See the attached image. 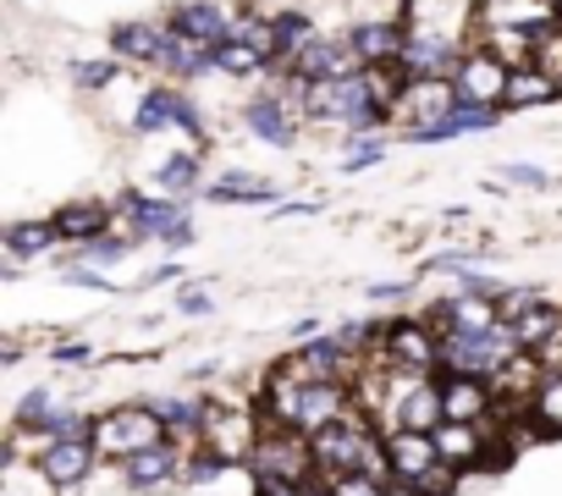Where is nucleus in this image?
Masks as SVG:
<instances>
[{
  "label": "nucleus",
  "mask_w": 562,
  "mask_h": 496,
  "mask_svg": "<svg viewBox=\"0 0 562 496\" xmlns=\"http://www.w3.org/2000/svg\"><path fill=\"white\" fill-rule=\"evenodd\" d=\"M386 353L408 375H436V364H441V331L430 320H392L386 326Z\"/></svg>",
  "instance_id": "nucleus-8"
},
{
  "label": "nucleus",
  "mask_w": 562,
  "mask_h": 496,
  "mask_svg": "<svg viewBox=\"0 0 562 496\" xmlns=\"http://www.w3.org/2000/svg\"><path fill=\"white\" fill-rule=\"evenodd\" d=\"M56 408H61L56 392H50V386H34V392L18 403V425H23V430H45V425L56 419Z\"/></svg>",
  "instance_id": "nucleus-33"
},
{
  "label": "nucleus",
  "mask_w": 562,
  "mask_h": 496,
  "mask_svg": "<svg viewBox=\"0 0 562 496\" xmlns=\"http://www.w3.org/2000/svg\"><path fill=\"white\" fill-rule=\"evenodd\" d=\"M182 469H188V452H182L177 441H160V447H144V452H133V458L122 463V480H127L133 491H155V485L177 480Z\"/></svg>",
  "instance_id": "nucleus-15"
},
{
  "label": "nucleus",
  "mask_w": 562,
  "mask_h": 496,
  "mask_svg": "<svg viewBox=\"0 0 562 496\" xmlns=\"http://www.w3.org/2000/svg\"><path fill=\"white\" fill-rule=\"evenodd\" d=\"M386 496H425V491H419L414 480H392V485H386Z\"/></svg>",
  "instance_id": "nucleus-45"
},
{
  "label": "nucleus",
  "mask_w": 562,
  "mask_h": 496,
  "mask_svg": "<svg viewBox=\"0 0 562 496\" xmlns=\"http://www.w3.org/2000/svg\"><path fill=\"white\" fill-rule=\"evenodd\" d=\"M94 463H100L94 441H56V447H45V452H40V474H45L56 491L83 485V480L94 474Z\"/></svg>",
  "instance_id": "nucleus-14"
},
{
  "label": "nucleus",
  "mask_w": 562,
  "mask_h": 496,
  "mask_svg": "<svg viewBox=\"0 0 562 496\" xmlns=\"http://www.w3.org/2000/svg\"><path fill=\"white\" fill-rule=\"evenodd\" d=\"M353 50L364 56V67H397L408 50V29L386 23V18H359L353 23Z\"/></svg>",
  "instance_id": "nucleus-12"
},
{
  "label": "nucleus",
  "mask_w": 562,
  "mask_h": 496,
  "mask_svg": "<svg viewBox=\"0 0 562 496\" xmlns=\"http://www.w3.org/2000/svg\"><path fill=\"white\" fill-rule=\"evenodd\" d=\"M259 67H270V61L254 45H243V40H232V45L215 50V72H226V78H254Z\"/></svg>",
  "instance_id": "nucleus-31"
},
{
  "label": "nucleus",
  "mask_w": 562,
  "mask_h": 496,
  "mask_svg": "<svg viewBox=\"0 0 562 496\" xmlns=\"http://www.w3.org/2000/svg\"><path fill=\"white\" fill-rule=\"evenodd\" d=\"M160 67H166V72H177V78H199V72H210V67H215V50L171 29V34H166V50H160Z\"/></svg>",
  "instance_id": "nucleus-21"
},
{
  "label": "nucleus",
  "mask_w": 562,
  "mask_h": 496,
  "mask_svg": "<svg viewBox=\"0 0 562 496\" xmlns=\"http://www.w3.org/2000/svg\"><path fill=\"white\" fill-rule=\"evenodd\" d=\"M507 78H513V67H502L485 45H469V50L458 56V67H452V89H458L463 105H496V111H502Z\"/></svg>",
  "instance_id": "nucleus-6"
},
{
  "label": "nucleus",
  "mask_w": 562,
  "mask_h": 496,
  "mask_svg": "<svg viewBox=\"0 0 562 496\" xmlns=\"http://www.w3.org/2000/svg\"><path fill=\"white\" fill-rule=\"evenodd\" d=\"M502 177H507V182H518V188H546V182H551L540 166H507Z\"/></svg>",
  "instance_id": "nucleus-41"
},
{
  "label": "nucleus",
  "mask_w": 562,
  "mask_h": 496,
  "mask_svg": "<svg viewBox=\"0 0 562 496\" xmlns=\"http://www.w3.org/2000/svg\"><path fill=\"white\" fill-rule=\"evenodd\" d=\"M474 45H485L502 67H535V34H524V29H480V40Z\"/></svg>",
  "instance_id": "nucleus-22"
},
{
  "label": "nucleus",
  "mask_w": 562,
  "mask_h": 496,
  "mask_svg": "<svg viewBox=\"0 0 562 496\" xmlns=\"http://www.w3.org/2000/svg\"><path fill=\"white\" fill-rule=\"evenodd\" d=\"M491 430H496V414H491L485 425H458V419H447V425L436 430L441 463H452L458 474H463V469H474L480 458H491Z\"/></svg>",
  "instance_id": "nucleus-13"
},
{
  "label": "nucleus",
  "mask_w": 562,
  "mask_h": 496,
  "mask_svg": "<svg viewBox=\"0 0 562 496\" xmlns=\"http://www.w3.org/2000/svg\"><path fill=\"white\" fill-rule=\"evenodd\" d=\"M535 67H540L551 83H562V23L546 29V34L535 40Z\"/></svg>",
  "instance_id": "nucleus-36"
},
{
  "label": "nucleus",
  "mask_w": 562,
  "mask_h": 496,
  "mask_svg": "<svg viewBox=\"0 0 562 496\" xmlns=\"http://www.w3.org/2000/svg\"><path fill=\"white\" fill-rule=\"evenodd\" d=\"M237 12L232 7H221V0H188V7H177V18H171V29L177 34H188V40H199V45H210V50H221V45H232L237 40Z\"/></svg>",
  "instance_id": "nucleus-9"
},
{
  "label": "nucleus",
  "mask_w": 562,
  "mask_h": 496,
  "mask_svg": "<svg viewBox=\"0 0 562 496\" xmlns=\"http://www.w3.org/2000/svg\"><path fill=\"white\" fill-rule=\"evenodd\" d=\"M562 89L540 72V67H518L513 78H507V100L502 105H513V111H529V105H546V100H557Z\"/></svg>",
  "instance_id": "nucleus-25"
},
{
  "label": "nucleus",
  "mask_w": 562,
  "mask_h": 496,
  "mask_svg": "<svg viewBox=\"0 0 562 496\" xmlns=\"http://www.w3.org/2000/svg\"><path fill=\"white\" fill-rule=\"evenodd\" d=\"M557 23H562L557 0H485L480 7V29H524V34L540 40Z\"/></svg>",
  "instance_id": "nucleus-10"
},
{
  "label": "nucleus",
  "mask_w": 562,
  "mask_h": 496,
  "mask_svg": "<svg viewBox=\"0 0 562 496\" xmlns=\"http://www.w3.org/2000/svg\"><path fill=\"white\" fill-rule=\"evenodd\" d=\"M557 12H562V0H557Z\"/></svg>",
  "instance_id": "nucleus-47"
},
{
  "label": "nucleus",
  "mask_w": 562,
  "mask_h": 496,
  "mask_svg": "<svg viewBox=\"0 0 562 496\" xmlns=\"http://www.w3.org/2000/svg\"><path fill=\"white\" fill-rule=\"evenodd\" d=\"M381 436V425L364 414V408H353L348 419H337V425H326L321 436H310L315 441V463H321V480H337V474H359L364 469V452H370V441Z\"/></svg>",
  "instance_id": "nucleus-1"
},
{
  "label": "nucleus",
  "mask_w": 562,
  "mask_h": 496,
  "mask_svg": "<svg viewBox=\"0 0 562 496\" xmlns=\"http://www.w3.org/2000/svg\"><path fill=\"white\" fill-rule=\"evenodd\" d=\"M381 155H386V149H381V138H359V144L348 149V160H342V166H348V171H359V166H375Z\"/></svg>",
  "instance_id": "nucleus-40"
},
{
  "label": "nucleus",
  "mask_w": 562,
  "mask_h": 496,
  "mask_svg": "<svg viewBox=\"0 0 562 496\" xmlns=\"http://www.w3.org/2000/svg\"><path fill=\"white\" fill-rule=\"evenodd\" d=\"M210 199H221V204H270L276 188L265 177H254V171H221L210 182Z\"/></svg>",
  "instance_id": "nucleus-23"
},
{
  "label": "nucleus",
  "mask_w": 562,
  "mask_h": 496,
  "mask_svg": "<svg viewBox=\"0 0 562 496\" xmlns=\"http://www.w3.org/2000/svg\"><path fill=\"white\" fill-rule=\"evenodd\" d=\"M414 485H419L425 496H452V491H458V469H452V463H436V469L419 474Z\"/></svg>",
  "instance_id": "nucleus-38"
},
{
  "label": "nucleus",
  "mask_w": 562,
  "mask_h": 496,
  "mask_svg": "<svg viewBox=\"0 0 562 496\" xmlns=\"http://www.w3.org/2000/svg\"><path fill=\"white\" fill-rule=\"evenodd\" d=\"M243 122L265 138V144H276V149H288L293 138H299V116L288 111V105H281L276 94H265V100H254L248 111H243Z\"/></svg>",
  "instance_id": "nucleus-19"
},
{
  "label": "nucleus",
  "mask_w": 562,
  "mask_h": 496,
  "mask_svg": "<svg viewBox=\"0 0 562 496\" xmlns=\"http://www.w3.org/2000/svg\"><path fill=\"white\" fill-rule=\"evenodd\" d=\"M166 34H171V23H166V29H160V23H122V29H116V56H122V61H149V67H160Z\"/></svg>",
  "instance_id": "nucleus-20"
},
{
  "label": "nucleus",
  "mask_w": 562,
  "mask_h": 496,
  "mask_svg": "<svg viewBox=\"0 0 562 496\" xmlns=\"http://www.w3.org/2000/svg\"><path fill=\"white\" fill-rule=\"evenodd\" d=\"M507 331H513V342H518L524 353H540V348H546V342H551V337L562 331V309H557V304L546 298L540 309H529V315H524V320H513Z\"/></svg>",
  "instance_id": "nucleus-24"
},
{
  "label": "nucleus",
  "mask_w": 562,
  "mask_h": 496,
  "mask_svg": "<svg viewBox=\"0 0 562 496\" xmlns=\"http://www.w3.org/2000/svg\"><path fill=\"white\" fill-rule=\"evenodd\" d=\"M56 359H61V364H83L89 348H83V342H67V348H56Z\"/></svg>",
  "instance_id": "nucleus-43"
},
{
  "label": "nucleus",
  "mask_w": 562,
  "mask_h": 496,
  "mask_svg": "<svg viewBox=\"0 0 562 496\" xmlns=\"http://www.w3.org/2000/svg\"><path fill=\"white\" fill-rule=\"evenodd\" d=\"M248 469H254V480H299V485L321 480L315 441L299 436V430H281V425H265V441L254 447Z\"/></svg>",
  "instance_id": "nucleus-2"
},
{
  "label": "nucleus",
  "mask_w": 562,
  "mask_h": 496,
  "mask_svg": "<svg viewBox=\"0 0 562 496\" xmlns=\"http://www.w3.org/2000/svg\"><path fill=\"white\" fill-rule=\"evenodd\" d=\"M259 441H265V425H259L254 408L204 403V447H210V452H221L226 463H248Z\"/></svg>",
  "instance_id": "nucleus-5"
},
{
  "label": "nucleus",
  "mask_w": 562,
  "mask_h": 496,
  "mask_svg": "<svg viewBox=\"0 0 562 496\" xmlns=\"http://www.w3.org/2000/svg\"><path fill=\"white\" fill-rule=\"evenodd\" d=\"M359 353H348L337 337H321V342H304L293 359H281V370L299 375V381H337V386H353L359 381Z\"/></svg>",
  "instance_id": "nucleus-7"
},
{
  "label": "nucleus",
  "mask_w": 562,
  "mask_h": 496,
  "mask_svg": "<svg viewBox=\"0 0 562 496\" xmlns=\"http://www.w3.org/2000/svg\"><path fill=\"white\" fill-rule=\"evenodd\" d=\"M441 408L458 425H485L496 414V392L480 375H441Z\"/></svg>",
  "instance_id": "nucleus-11"
},
{
  "label": "nucleus",
  "mask_w": 562,
  "mask_h": 496,
  "mask_svg": "<svg viewBox=\"0 0 562 496\" xmlns=\"http://www.w3.org/2000/svg\"><path fill=\"white\" fill-rule=\"evenodd\" d=\"M56 232L61 237H78V243H89V237H100L105 232V204H67L61 215H56Z\"/></svg>",
  "instance_id": "nucleus-29"
},
{
  "label": "nucleus",
  "mask_w": 562,
  "mask_h": 496,
  "mask_svg": "<svg viewBox=\"0 0 562 496\" xmlns=\"http://www.w3.org/2000/svg\"><path fill=\"white\" fill-rule=\"evenodd\" d=\"M133 243L138 237H116V232H100V237H89V243H78V266H116V260H127L133 255Z\"/></svg>",
  "instance_id": "nucleus-30"
},
{
  "label": "nucleus",
  "mask_w": 562,
  "mask_h": 496,
  "mask_svg": "<svg viewBox=\"0 0 562 496\" xmlns=\"http://www.w3.org/2000/svg\"><path fill=\"white\" fill-rule=\"evenodd\" d=\"M529 419L540 436H562V370H546V381L529 403Z\"/></svg>",
  "instance_id": "nucleus-26"
},
{
  "label": "nucleus",
  "mask_w": 562,
  "mask_h": 496,
  "mask_svg": "<svg viewBox=\"0 0 562 496\" xmlns=\"http://www.w3.org/2000/svg\"><path fill=\"white\" fill-rule=\"evenodd\" d=\"M182 309H188V315H204L210 298H204V293H182Z\"/></svg>",
  "instance_id": "nucleus-44"
},
{
  "label": "nucleus",
  "mask_w": 562,
  "mask_h": 496,
  "mask_svg": "<svg viewBox=\"0 0 562 496\" xmlns=\"http://www.w3.org/2000/svg\"><path fill=\"white\" fill-rule=\"evenodd\" d=\"M259 496H310L299 480H259Z\"/></svg>",
  "instance_id": "nucleus-42"
},
{
  "label": "nucleus",
  "mask_w": 562,
  "mask_h": 496,
  "mask_svg": "<svg viewBox=\"0 0 562 496\" xmlns=\"http://www.w3.org/2000/svg\"><path fill=\"white\" fill-rule=\"evenodd\" d=\"M331 491H337V496H386V485L370 480V474H337Z\"/></svg>",
  "instance_id": "nucleus-39"
},
{
  "label": "nucleus",
  "mask_w": 562,
  "mask_h": 496,
  "mask_svg": "<svg viewBox=\"0 0 562 496\" xmlns=\"http://www.w3.org/2000/svg\"><path fill=\"white\" fill-rule=\"evenodd\" d=\"M61 232H56V221H18V226H7V255H18V260H29V255H45V248L56 243Z\"/></svg>",
  "instance_id": "nucleus-28"
},
{
  "label": "nucleus",
  "mask_w": 562,
  "mask_h": 496,
  "mask_svg": "<svg viewBox=\"0 0 562 496\" xmlns=\"http://www.w3.org/2000/svg\"><path fill=\"white\" fill-rule=\"evenodd\" d=\"M133 127L138 133H166V127H182L188 138H199V116H193V105L177 94V89H155L138 111H133Z\"/></svg>",
  "instance_id": "nucleus-16"
},
{
  "label": "nucleus",
  "mask_w": 562,
  "mask_h": 496,
  "mask_svg": "<svg viewBox=\"0 0 562 496\" xmlns=\"http://www.w3.org/2000/svg\"><path fill=\"white\" fill-rule=\"evenodd\" d=\"M94 452L100 458H133V452H144V447H160L166 441V425L149 414V403H138V408H116V414H100L94 419Z\"/></svg>",
  "instance_id": "nucleus-3"
},
{
  "label": "nucleus",
  "mask_w": 562,
  "mask_h": 496,
  "mask_svg": "<svg viewBox=\"0 0 562 496\" xmlns=\"http://www.w3.org/2000/svg\"><path fill=\"white\" fill-rule=\"evenodd\" d=\"M304 45H315V29H310V18H299V12L276 18V67H288V72H293V61L304 56Z\"/></svg>",
  "instance_id": "nucleus-27"
},
{
  "label": "nucleus",
  "mask_w": 562,
  "mask_h": 496,
  "mask_svg": "<svg viewBox=\"0 0 562 496\" xmlns=\"http://www.w3.org/2000/svg\"><path fill=\"white\" fill-rule=\"evenodd\" d=\"M463 50H452L441 34H408V50H403V78H452Z\"/></svg>",
  "instance_id": "nucleus-17"
},
{
  "label": "nucleus",
  "mask_w": 562,
  "mask_h": 496,
  "mask_svg": "<svg viewBox=\"0 0 562 496\" xmlns=\"http://www.w3.org/2000/svg\"><path fill=\"white\" fill-rule=\"evenodd\" d=\"M386 452H392V474L397 480H419V474H430L441 463V447L425 430H392L386 436Z\"/></svg>",
  "instance_id": "nucleus-18"
},
{
  "label": "nucleus",
  "mask_w": 562,
  "mask_h": 496,
  "mask_svg": "<svg viewBox=\"0 0 562 496\" xmlns=\"http://www.w3.org/2000/svg\"><path fill=\"white\" fill-rule=\"evenodd\" d=\"M540 304H546V293H535V288H507V293H496V315H502V326L524 320V315L540 309Z\"/></svg>",
  "instance_id": "nucleus-34"
},
{
  "label": "nucleus",
  "mask_w": 562,
  "mask_h": 496,
  "mask_svg": "<svg viewBox=\"0 0 562 496\" xmlns=\"http://www.w3.org/2000/svg\"><path fill=\"white\" fill-rule=\"evenodd\" d=\"M155 182H160V193H166V199L188 193V188L199 182V155H193V149H188V155H171V160L155 171Z\"/></svg>",
  "instance_id": "nucleus-32"
},
{
  "label": "nucleus",
  "mask_w": 562,
  "mask_h": 496,
  "mask_svg": "<svg viewBox=\"0 0 562 496\" xmlns=\"http://www.w3.org/2000/svg\"><path fill=\"white\" fill-rule=\"evenodd\" d=\"M458 105L463 100H458L452 78H408L403 94H397V105L386 111V122H403L408 133H425V127H441Z\"/></svg>",
  "instance_id": "nucleus-4"
},
{
  "label": "nucleus",
  "mask_w": 562,
  "mask_h": 496,
  "mask_svg": "<svg viewBox=\"0 0 562 496\" xmlns=\"http://www.w3.org/2000/svg\"><path fill=\"white\" fill-rule=\"evenodd\" d=\"M557 89H562V83H557Z\"/></svg>",
  "instance_id": "nucleus-48"
},
{
  "label": "nucleus",
  "mask_w": 562,
  "mask_h": 496,
  "mask_svg": "<svg viewBox=\"0 0 562 496\" xmlns=\"http://www.w3.org/2000/svg\"><path fill=\"white\" fill-rule=\"evenodd\" d=\"M304 491H310V496H337V491H331V480H310Z\"/></svg>",
  "instance_id": "nucleus-46"
},
{
  "label": "nucleus",
  "mask_w": 562,
  "mask_h": 496,
  "mask_svg": "<svg viewBox=\"0 0 562 496\" xmlns=\"http://www.w3.org/2000/svg\"><path fill=\"white\" fill-rule=\"evenodd\" d=\"M116 67H122V56H94V61H78L72 78H78V89H105L116 78Z\"/></svg>",
  "instance_id": "nucleus-37"
},
{
  "label": "nucleus",
  "mask_w": 562,
  "mask_h": 496,
  "mask_svg": "<svg viewBox=\"0 0 562 496\" xmlns=\"http://www.w3.org/2000/svg\"><path fill=\"white\" fill-rule=\"evenodd\" d=\"M232 463L221 458V452H210V447H199V452H188V469H182V480L188 485H210V480H221Z\"/></svg>",
  "instance_id": "nucleus-35"
}]
</instances>
